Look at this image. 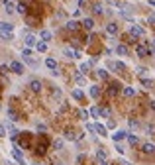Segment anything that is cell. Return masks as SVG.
I'll use <instances>...</instances> for the list:
<instances>
[{"mask_svg":"<svg viewBox=\"0 0 155 165\" xmlns=\"http://www.w3.org/2000/svg\"><path fill=\"white\" fill-rule=\"evenodd\" d=\"M136 53H137V57H149V55H153V49H149L147 45H137Z\"/></svg>","mask_w":155,"mask_h":165,"instance_id":"cell-1","label":"cell"},{"mask_svg":"<svg viewBox=\"0 0 155 165\" xmlns=\"http://www.w3.org/2000/svg\"><path fill=\"white\" fill-rule=\"evenodd\" d=\"M12 155L18 159V163H20V165H28V163H26V159H24V155H22V152H20L18 144H14V145H12Z\"/></svg>","mask_w":155,"mask_h":165,"instance_id":"cell-2","label":"cell"},{"mask_svg":"<svg viewBox=\"0 0 155 165\" xmlns=\"http://www.w3.org/2000/svg\"><path fill=\"white\" fill-rule=\"evenodd\" d=\"M130 35H132V38L143 35V28H142V26H137V24H132V26H130Z\"/></svg>","mask_w":155,"mask_h":165,"instance_id":"cell-3","label":"cell"},{"mask_svg":"<svg viewBox=\"0 0 155 165\" xmlns=\"http://www.w3.org/2000/svg\"><path fill=\"white\" fill-rule=\"evenodd\" d=\"M120 12H122V16L126 18V20H132V12H134V8L130 6V4H124V6L120 8Z\"/></svg>","mask_w":155,"mask_h":165,"instance_id":"cell-4","label":"cell"},{"mask_svg":"<svg viewBox=\"0 0 155 165\" xmlns=\"http://www.w3.org/2000/svg\"><path fill=\"white\" fill-rule=\"evenodd\" d=\"M10 71H14L16 75H22L26 69H24V65H22V63H18V61H12V63H10Z\"/></svg>","mask_w":155,"mask_h":165,"instance_id":"cell-5","label":"cell"},{"mask_svg":"<svg viewBox=\"0 0 155 165\" xmlns=\"http://www.w3.org/2000/svg\"><path fill=\"white\" fill-rule=\"evenodd\" d=\"M24 41H26V45H28V47H33L35 43H38V38H35L33 33H30V32H28L26 35H24Z\"/></svg>","mask_w":155,"mask_h":165,"instance_id":"cell-6","label":"cell"},{"mask_svg":"<svg viewBox=\"0 0 155 165\" xmlns=\"http://www.w3.org/2000/svg\"><path fill=\"white\" fill-rule=\"evenodd\" d=\"M63 55H65V57H75V59H77V57H81V51L73 49V47H65V49H63Z\"/></svg>","mask_w":155,"mask_h":165,"instance_id":"cell-7","label":"cell"},{"mask_svg":"<svg viewBox=\"0 0 155 165\" xmlns=\"http://www.w3.org/2000/svg\"><path fill=\"white\" fill-rule=\"evenodd\" d=\"M45 65H47V69H51L53 75H57V63H55V59H53V57H47V59H45Z\"/></svg>","mask_w":155,"mask_h":165,"instance_id":"cell-8","label":"cell"},{"mask_svg":"<svg viewBox=\"0 0 155 165\" xmlns=\"http://www.w3.org/2000/svg\"><path fill=\"white\" fill-rule=\"evenodd\" d=\"M120 89H122V85H120V83H112V85H110V89H108V94H110V96H116V94L120 93Z\"/></svg>","mask_w":155,"mask_h":165,"instance_id":"cell-9","label":"cell"},{"mask_svg":"<svg viewBox=\"0 0 155 165\" xmlns=\"http://www.w3.org/2000/svg\"><path fill=\"white\" fill-rule=\"evenodd\" d=\"M0 32H2V33H12L14 26H12V24H8V22H0Z\"/></svg>","mask_w":155,"mask_h":165,"instance_id":"cell-10","label":"cell"},{"mask_svg":"<svg viewBox=\"0 0 155 165\" xmlns=\"http://www.w3.org/2000/svg\"><path fill=\"white\" fill-rule=\"evenodd\" d=\"M106 32H108L110 35H116L118 33V24L116 22H108V24H106Z\"/></svg>","mask_w":155,"mask_h":165,"instance_id":"cell-11","label":"cell"},{"mask_svg":"<svg viewBox=\"0 0 155 165\" xmlns=\"http://www.w3.org/2000/svg\"><path fill=\"white\" fill-rule=\"evenodd\" d=\"M39 40L49 43V41H51V32H49V30H41V32H39Z\"/></svg>","mask_w":155,"mask_h":165,"instance_id":"cell-12","label":"cell"},{"mask_svg":"<svg viewBox=\"0 0 155 165\" xmlns=\"http://www.w3.org/2000/svg\"><path fill=\"white\" fill-rule=\"evenodd\" d=\"M81 26H83L84 30H88V32H91L92 28H94V20H92V18H84V20L81 22Z\"/></svg>","mask_w":155,"mask_h":165,"instance_id":"cell-13","label":"cell"},{"mask_svg":"<svg viewBox=\"0 0 155 165\" xmlns=\"http://www.w3.org/2000/svg\"><path fill=\"white\" fill-rule=\"evenodd\" d=\"M128 51H130V49H128L126 43H118V45H116V53H118V55H128Z\"/></svg>","mask_w":155,"mask_h":165,"instance_id":"cell-14","label":"cell"},{"mask_svg":"<svg viewBox=\"0 0 155 165\" xmlns=\"http://www.w3.org/2000/svg\"><path fill=\"white\" fill-rule=\"evenodd\" d=\"M18 130H16V126H14L12 124V122H10V124H8V136H10V138H12V140H16V136H18Z\"/></svg>","mask_w":155,"mask_h":165,"instance_id":"cell-15","label":"cell"},{"mask_svg":"<svg viewBox=\"0 0 155 165\" xmlns=\"http://www.w3.org/2000/svg\"><path fill=\"white\" fill-rule=\"evenodd\" d=\"M124 138H126V132H124V130H118L116 134H112V140H114V142H122Z\"/></svg>","mask_w":155,"mask_h":165,"instance_id":"cell-16","label":"cell"},{"mask_svg":"<svg viewBox=\"0 0 155 165\" xmlns=\"http://www.w3.org/2000/svg\"><path fill=\"white\" fill-rule=\"evenodd\" d=\"M30 89H32L33 93H41V83H39V81H32V83H30Z\"/></svg>","mask_w":155,"mask_h":165,"instance_id":"cell-17","label":"cell"},{"mask_svg":"<svg viewBox=\"0 0 155 165\" xmlns=\"http://www.w3.org/2000/svg\"><path fill=\"white\" fill-rule=\"evenodd\" d=\"M2 4H4V10H6V14H14V4L10 2V0H2Z\"/></svg>","mask_w":155,"mask_h":165,"instance_id":"cell-18","label":"cell"},{"mask_svg":"<svg viewBox=\"0 0 155 165\" xmlns=\"http://www.w3.org/2000/svg\"><path fill=\"white\" fill-rule=\"evenodd\" d=\"M110 114H112V110H110V108H106V106H104V108H98V116L110 118Z\"/></svg>","mask_w":155,"mask_h":165,"instance_id":"cell-19","label":"cell"},{"mask_svg":"<svg viewBox=\"0 0 155 165\" xmlns=\"http://www.w3.org/2000/svg\"><path fill=\"white\" fill-rule=\"evenodd\" d=\"M8 118H10V122H18V120H20L14 108H8Z\"/></svg>","mask_w":155,"mask_h":165,"instance_id":"cell-20","label":"cell"},{"mask_svg":"<svg viewBox=\"0 0 155 165\" xmlns=\"http://www.w3.org/2000/svg\"><path fill=\"white\" fill-rule=\"evenodd\" d=\"M94 132H98L100 136H106L108 130H106V126H102V124H94Z\"/></svg>","mask_w":155,"mask_h":165,"instance_id":"cell-21","label":"cell"},{"mask_svg":"<svg viewBox=\"0 0 155 165\" xmlns=\"http://www.w3.org/2000/svg\"><path fill=\"white\" fill-rule=\"evenodd\" d=\"M35 49H38L39 53H45L47 51V43L45 41H38V43H35Z\"/></svg>","mask_w":155,"mask_h":165,"instance_id":"cell-22","label":"cell"},{"mask_svg":"<svg viewBox=\"0 0 155 165\" xmlns=\"http://www.w3.org/2000/svg\"><path fill=\"white\" fill-rule=\"evenodd\" d=\"M65 28H67V30H71V32H75V30L79 28V22H75V20H69L67 24H65Z\"/></svg>","mask_w":155,"mask_h":165,"instance_id":"cell-23","label":"cell"},{"mask_svg":"<svg viewBox=\"0 0 155 165\" xmlns=\"http://www.w3.org/2000/svg\"><path fill=\"white\" fill-rule=\"evenodd\" d=\"M92 63H81V69H79V73H83V75H86V73L91 71Z\"/></svg>","mask_w":155,"mask_h":165,"instance_id":"cell-24","label":"cell"},{"mask_svg":"<svg viewBox=\"0 0 155 165\" xmlns=\"http://www.w3.org/2000/svg\"><path fill=\"white\" fill-rule=\"evenodd\" d=\"M91 96L92 98H98V96H100V86H94V85L91 86Z\"/></svg>","mask_w":155,"mask_h":165,"instance_id":"cell-25","label":"cell"},{"mask_svg":"<svg viewBox=\"0 0 155 165\" xmlns=\"http://www.w3.org/2000/svg\"><path fill=\"white\" fill-rule=\"evenodd\" d=\"M124 94L126 96H136V89L134 86H124Z\"/></svg>","mask_w":155,"mask_h":165,"instance_id":"cell-26","label":"cell"},{"mask_svg":"<svg viewBox=\"0 0 155 165\" xmlns=\"http://www.w3.org/2000/svg\"><path fill=\"white\" fill-rule=\"evenodd\" d=\"M71 96H73L75 100H83V98H84L83 91H79V89H77V91H73V93H71Z\"/></svg>","mask_w":155,"mask_h":165,"instance_id":"cell-27","label":"cell"},{"mask_svg":"<svg viewBox=\"0 0 155 165\" xmlns=\"http://www.w3.org/2000/svg\"><path fill=\"white\" fill-rule=\"evenodd\" d=\"M96 75H98V79H102V81H106V79H108V71H106V69H98V71H96Z\"/></svg>","mask_w":155,"mask_h":165,"instance_id":"cell-28","label":"cell"},{"mask_svg":"<svg viewBox=\"0 0 155 165\" xmlns=\"http://www.w3.org/2000/svg\"><path fill=\"white\" fill-rule=\"evenodd\" d=\"M143 153H149V155H151V153H153V144H151V142H149V144H143Z\"/></svg>","mask_w":155,"mask_h":165,"instance_id":"cell-29","label":"cell"},{"mask_svg":"<svg viewBox=\"0 0 155 165\" xmlns=\"http://www.w3.org/2000/svg\"><path fill=\"white\" fill-rule=\"evenodd\" d=\"M16 10H18L20 14H24V16H26V14H28V6H26V4H24V2H20L18 6H16Z\"/></svg>","mask_w":155,"mask_h":165,"instance_id":"cell-30","label":"cell"},{"mask_svg":"<svg viewBox=\"0 0 155 165\" xmlns=\"http://www.w3.org/2000/svg\"><path fill=\"white\" fill-rule=\"evenodd\" d=\"M126 138H128V142L132 145H136L137 142H139V140H137V136H134V134H126Z\"/></svg>","mask_w":155,"mask_h":165,"instance_id":"cell-31","label":"cell"},{"mask_svg":"<svg viewBox=\"0 0 155 165\" xmlns=\"http://www.w3.org/2000/svg\"><path fill=\"white\" fill-rule=\"evenodd\" d=\"M96 157H98V161H102V159H106V152H104V147H100L96 152Z\"/></svg>","mask_w":155,"mask_h":165,"instance_id":"cell-32","label":"cell"},{"mask_svg":"<svg viewBox=\"0 0 155 165\" xmlns=\"http://www.w3.org/2000/svg\"><path fill=\"white\" fill-rule=\"evenodd\" d=\"M92 12L96 14V16H100V14H102L104 10H102V6H100V4H94V6H92Z\"/></svg>","mask_w":155,"mask_h":165,"instance_id":"cell-33","label":"cell"},{"mask_svg":"<svg viewBox=\"0 0 155 165\" xmlns=\"http://www.w3.org/2000/svg\"><path fill=\"white\" fill-rule=\"evenodd\" d=\"M142 83H143L145 89H151V86H153V81H151V79H143V77H142Z\"/></svg>","mask_w":155,"mask_h":165,"instance_id":"cell-34","label":"cell"},{"mask_svg":"<svg viewBox=\"0 0 155 165\" xmlns=\"http://www.w3.org/2000/svg\"><path fill=\"white\" fill-rule=\"evenodd\" d=\"M88 116H91V114H88V110H79V118H81V120H86Z\"/></svg>","mask_w":155,"mask_h":165,"instance_id":"cell-35","label":"cell"},{"mask_svg":"<svg viewBox=\"0 0 155 165\" xmlns=\"http://www.w3.org/2000/svg\"><path fill=\"white\" fill-rule=\"evenodd\" d=\"M53 147H55V149H63V140H55V142H53Z\"/></svg>","mask_w":155,"mask_h":165,"instance_id":"cell-36","label":"cell"},{"mask_svg":"<svg viewBox=\"0 0 155 165\" xmlns=\"http://www.w3.org/2000/svg\"><path fill=\"white\" fill-rule=\"evenodd\" d=\"M114 67H116V69H120V71H126V63H122V61L114 63Z\"/></svg>","mask_w":155,"mask_h":165,"instance_id":"cell-37","label":"cell"},{"mask_svg":"<svg viewBox=\"0 0 155 165\" xmlns=\"http://www.w3.org/2000/svg\"><path fill=\"white\" fill-rule=\"evenodd\" d=\"M30 55H32V49H30V47L22 49V57H30Z\"/></svg>","mask_w":155,"mask_h":165,"instance_id":"cell-38","label":"cell"},{"mask_svg":"<svg viewBox=\"0 0 155 165\" xmlns=\"http://www.w3.org/2000/svg\"><path fill=\"white\" fill-rule=\"evenodd\" d=\"M145 73H147V69H145V67H139V69H137V77H145Z\"/></svg>","mask_w":155,"mask_h":165,"instance_id":"cell-39","label":"cell"},{"mask_svg":"<svg viewBox=\"0 0 155 165\" xmlns=\"http://www.w3.org/2000/svg\"><path fill=\"white\" fill-rule=\"evenodd\" d=\"M77 81H79V85H84V83H86L84 77H83V73H79V75H77Z\"/></svg>","mask_w":155,"mask_h":165,"instance_id":"cell-40","label":"cell"},{"mask_svg":"<svg viewBox=\"0 0 155 165\" xmlns=\"http://www.w3.org/2000/svg\"><path fill=\"white\" fill-rule=\"evenodd\" d=\"M65 138L67 140H75L77 136H75V132H65Z\"/></svg>","mask_w":155,"mask_h":165,"instance_id":"cell-41","label":"cell"},{"mask_svg":"<svg viewBox=\"0 0 155 165\" xmlns=\"http://www.w3.org/2000/svg\"><path fill=\"white\" fill-rule=\"evenodd\" d=\"M4 136H6V128L0 124V138H4Z\"/></svg>","mask_w":155,"mask_h":165,"instance_id":"cell-42","label":"cell"},{"mask_svg":"<svg viewBox=\"0 0 155 165\" xmlns=\"http://www.w3.org/2000/svg\"><path fill=\"white\" fill-rule=\"evenodd\" d=\"M38 130H39V132H45L47 126H45V124H38Z\"/></svg>","mask_w":155,"mask_h":165,"instance_id":"cell-43","label":"cell"},{"mask_svg":"<svg viewBox=\"0 0 155 165\" xmlns=\"http://www.w3.org/2000/svg\"><path fill=\"white\" fill-rule=\"evenodd\" d=\"M86 130H88L91 134H94V124H86Z\"/></svg>","mask_w":155,"mask_h":165,"instance_id":"cell-44","label":"cell"},{"mask_svg":"<svg viewBox=\"0 0 155 165\" xmlns=\"http://www.w3.org/2000/svg\"><path fill=\"white\" fill-rule=\"evenodd\" d=\"M130 126H132V128H137V126H139V124H137L136 120H130Z\"/></svg>","mask_w":155,"mask_h":165,"instance_id":"cell-45","label":"cell"},{"mask_svg":"<svg viewBox=\"0 0 155 165\" xmlns=\"http://www.w3.org/2000/svg\"><path fill=\"white\" fill-rule=\"evenodd\" d=\"M0 73H8V67L6 65H0Z\"/></svg>","mask_w":155,"mask_h":165,"instance_id":"cell-46","label":"cell"},{"mask_svg":"<svg viewBox=\"0 0 155 165\" xmlns=\"http://www.w3.org/2000/svg\"><path fill=\"white\" fill-rule=\"evenodd\" d=\"M100 165H108V163H106V159H102V161H100Z\"/></svg>","mask_w":155,"mask_h":165,"instance_id":"cell-47","label":"cell"},{"mask_svg":"<svg viewBox=\"0 0 155 165\" xmlns=\"http://www.w3.org/2000/svg\"><path fill=\"white\" fill-rule=\"evenodd\" d=\"M6 165H14V163H12V161H8V163H6Z\"/></svg>","mask_w":155,"mask_h":165,"instance_id":"cell-48","label":"cell"},{"mask_svg":"<svg viewBox=\"0 0 155 165\" xmlns=\"http://www.w3.org/2000/svg\"><path fill=\"white\" fill-rule=\"evenodd\" d=\"M79 2H81V4H83V2H84V0H79Z\"/></svg>","mask_w":155,"mask_h":165,"instance_id":"cell-49","label":"cell"},{"mask_svg":"<svg viewBox=\"0 0 155 165\" xmlns=\"http://www.w3.org/2000/svg\"><path fill=\"white\" fill-rule=\"evenodd\" d=\"M33 165H39V163H33Z\"/></svg>","mask_w":155,"mask_h":165,"instance_id":"cell-50","label":"cell"}]
</instances>
